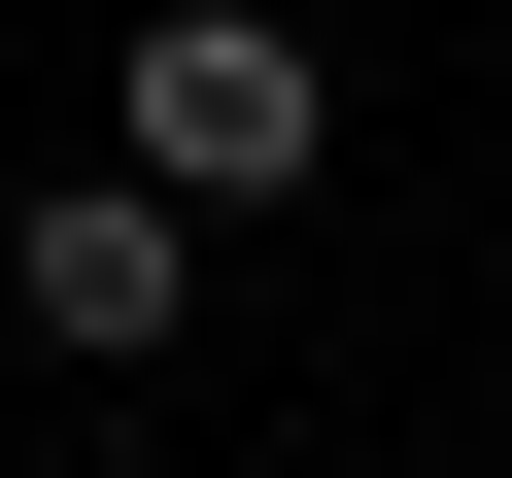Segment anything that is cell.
<instances>
[{"instance_id": "obj_1", "label": "cell", "mask_w": 512, "mask_h": 478, "mask_svg": "<svg viewBox=\"0 0 512 478\" xmlns=\"http://www.w3.org/2000/svg\"><path fill=\"white\" fill-rule=\"evenodd\" d=\"M103 171H171V205L239 239V205H308V171H342V69L274 35V0H137V69H103Z\"/></svg>"}, {"instance_id": "obj_2", "label": "cell", "mask_w": 512, "mask_h": 478, "mask_svg": "<svg viewBox=\"0 0 512 478\" xmlns=\"http://www.w3.org/2000/svg\"><path fill=\"white\" fill-rule=\"evenodd\" d=\"M0 308H35L69 376H171L205 342V205L171 171H35V205H0Z\"/></svg>"}]
</instances>
